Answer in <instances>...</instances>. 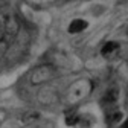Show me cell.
<instances>
[{"instance_id":"52a82bcc","label":"cell","mask_w":128,"mask_h":128,"mask_svg":"<svg viewBox=\"0 0 128 128\" xmlns=\"http://www.w3.org/2000/svg\"><path fill=\"white\" fill-rule=\"evenodd\" d=\"M79 120H81V118H79L76 113H67L66 114V124L69 126H75L79 124Z\"/></svg>"},{"instance_id":"5b68a950","label":"cell","mask_w":128,"mask_h":128,"mask_svg":"<svg viewBox=\"0 0 128 128\" xmlns=\"http://www.w3.org/2000/svg\"><path fill=\"white\" fill-rule=\"evenodd\" d=\"M87 26H88V23L86 20L78 18V20H73L69 24V32H70V34H79V32H82Z\"/></svg>"},{"instance_id":"7a4b0ae2","label":"cell","mask_w":128,"mask_h":128,"mask_svg":"<svg viewBox=\"0 0 128 128\" xmlns=\"http://www.w3.org/2000/svg\"><path fill=\"white\" fill-rule=\"evenodd\" d=\"M54 76H55V72L50 66H40L32 72L30 81L34 84H43L46 81H49V79H52Z\"/></svg>"},{"instance_id":"3957f363","label":"cell","mask_w":128,"mask_h":128,"mask_svg":"<svg viewBox=\"0 0 128 128\" xmlns=\"http://www.w3.org/2000/svg\"><path fill=\"white\" fill-rule=\"evenodd\" d=\"M122 120V111L119 110V107H113L105 110V122L107 125H116Z\"/></svg>"},{"instance_id":"277c9868","label":"cell","mask_w":128,"mask_h":128,"mask_svg":"<svg viewBox=\"0 0 128 128\" xmlns=\"http://www.w3.org/2000/svg\"><path fill=\"white\" fill-rule=\"evenodd\" d=\"M102 107H104V110L118 107V90H116V88L108 90V92L105 93V96L102 98Z\"/></svg>"},{"instance_id":"6da1fadb","label":"cell","mask_w":128,"mask_h":128,"mask_svg":"<svg viewBox=\"0 0 128 128\" xmlns=\"http://www.w3.org/2000/svg\"><path fill=\"white\" fill-rule=\"evenodd\" d=\"M18 32V22L15 17V12L11 6L0 8V50L12 41V38Z\"/></svg>"},{"instance_id":"8992f818","label":"cell","mask_w":128,"mask_h":128,"mask_svg":"<svg viewBox=\"0 0 128 128\" xmlns=\"http://www.w3.org/2000/svg\"><path fill=\"white\" fill-rule=\"evenodd\" d=\"M119 50V44L116 43V41H108L102 49H101V54L105 56V58H108V56H111L113 54H116Z\"/></svg>"}]
</instances>
